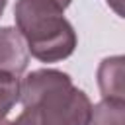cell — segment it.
Wrapping results in <instances>:
<instances>
[{
	"instance_id": "cell-5",
	"label": "cell",
	"mask_w": 125,
	"mask_h": 125,
	"mask_svg": "<svg viewBox=\"0 0 125 125\" xmlns=\"http://www.w3.org/2000/svg\"><path fill=\"white\" fill-rule=\"evenodd\" d=\"M86 125H125V102L104 98L92 105Z\"/></svg>"
},
{
	"instance_id": "cell-9",
	"label": "cell",
	"mask_w": 125,
	"mask_h": 125,
	"mask_svg": "<svg viewBox=\"0 0 125 125\" xmlns=\"http://www.w3.org/2000/svg\"><path fill=\"white\" fill-rule=\"evenodd\" d=\"M0 125H16V123H14V121H8V119L4 117V119H0Z\"/></svg>"
},
{
	"instance_id": "cell-3",
	"label": "cell",
	"mask_w": 125,
	"mask_h": 125,
	"mask_svg": "<svg viewBox=\"0 0 125 125\" xmlns=\"http://www.w3.org/2000/svg\"><path fill=\"white\" fill-rule=\"evenodd\" d=\"M29 53L21 33L16 27H0V72L20 76L27 68Z\"/></svg>"
},
{
	"instance_id": "cell-7",
	"label": "cell",
	"mask_w": 125,
	"mask_h": 125,
	"mask_svg": "<svg viewBox=\"0 0 125 125\" xmlns=\"http://www.w3.org/2000/svg\"><path fill=\"white\" fill-rule=\"evenodd\" d=\"M107 4H111L113 10H115L117 14H121V0H107Z\"/></svg>"
},
{
	"instance_id": "cell-1",
	"label": "cell",
	"mask_w": 125,
	"mask_h": 125,
	"mask_svg": "<svg viewBox=\"0 0 125 125\" xmlns=\"http://www.w3.org/2000/svg\"><path fill=\"white\" fill-rule=\"evenodd\" d=\"M23 111L16 125H86L92 102L72 84V78L55 68H39L20 80Z\"/></svg>"
},
{
	"instance_id": "cell-10",
	"label": "cell",
	"mask_w": 125,
	"mask_h": 125,
	"mask_svg": "<svg viewBox=\"0 0 125 125\" xmlns=\"http://www.w3.org/2000/svg\"><path fill=\"white\" fill-rule=\"evenodd\" d=\"M6 2H8V0H0V16L4 14V8H6Z\"/></svg>"
},
{
	"instance_id": "cell-8",
	"label": "cell",
	"mask_w": 125,
	"mask_h": 125,
	"mask_svg": "<svg viewBox=\"0 0 125 125\" xmlns=\"http://www.w3.org/2000/svg\"><path fill=\"white\" fill-rule=\"evenodd\" d=\"M53 2H55V4H59L62 10H66V8L70 6V2H72V0H53Z\"/></svg>"
},
{
	"instance_id": "cell-6",
	"label": "cell",
	"mask_w": 125,
	"mask_h": 125,
	"mask_svg": "<svg viewBox=\"0 0 125 125\" xmlns=\"http://www.w3.org/2000/svg\"><path fill=\"white\" fill-rule=\"evenodd\" d=\"M18 102H20V76L0 72V119H4Z\"/></svg>"
},
{
	"instance_id": "cell-2",
	"label": "cell",
	"mask_w": 125,
	"mask_h": 125,
	"mask_svg": "<svg viewBox=\"0 0 125 125\" xmlns=\"http://www.w3.org/2000/svg\"><path fill=\"white\" fill-rule=\"evenodd\" d=\"M14 18L27 53L37 61L59 62L74 53L76 31L64 18V10L53 0H18Z\"/></svg>"
},
{
	"instance_id": "cell-4",
	"label": "cell",
	"mask_w": 125,
	"mask_h": 125,
	"mask_svg": "<svg viewBox=\"0 0 125 125\" xmlns=\"http://www.w3.org/2000/svg\"><path fill=\"white\" fill-rule=\"evenodd\" d=\"M98 86L105 100L125 102V59L121 55L107 57L98 66Z\"/></svg>"
}]
</instances>
